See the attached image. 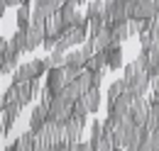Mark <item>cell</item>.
Instances as JSON below:
<instances>
[{
  "label": "cell",
  "instance_id": "cell-1",
  "mask_svg": "<svg viewBox=\"0 0 159 151\" xmlns=\"http://www.w3.org/2000/svg\"><path fill=\"white\" fill-rule=\"evenodd\" d=\"M39 93V78H34V80H30V83H12L5 93H2V107L5 105H17V107H25V105H30L32 102V97H37Z\"/></svg>",
  "mask_w": 159,
  "mask_h": 151
},
{
  "label": "cell",
  "instance_id": "cell-2",
  "mask_svg": "<svg viewBox=\"0 0 159 151\" xmlns=\"http://www.w3.org/2000/svg\"><path fill=\"white\" fill-rule=\"evenodd\" d=\"M122 78H125L130 93H135L137 97H147V90H149V85H152V76L144 71V66L139 63L137 58L125 66V76H122Z\"/></svg>",
  "mask_w": 159,
  "mask_h": 151
},
{
  "label": "cell",
  "instance_id": "cell-3",
  "mask_svg": "<svg viewBox=\"0 0 159 151\" xmlns=\"http://www.w3.org/2000/svg\"><path fill=\"white\" fill-rule=\"evenodd\" d=\"M49 73V66L44 63V58H34L30 63H22L20 68H15L12 73V83H30L34 78H42V76Z\"/></svg>",
  "mask_w": 159,
  "mask_h": 151
},
{
  "label": "cell",
  "instance_id": "cell-4",
  "mask_svg": "<svg viewBox=\"0 0 159 151\" xmlns=\"http://www.w3.org/2000/svg\"><path fill=\"white\" fill-rule=\"evenodd\" d=\"M86 41H88V29H83V27H69L64 32V37L57 41V51L69 54L74 46H83Z\"/></svg>",
  "mask_w": 159,
  "mask_h": 151
},
{
  "label": "cell",
  "instance_id": "cell-5",
  "mask_svg": "<svg viewBox=\"0 0 159 151\" xmlns=\"http://www.w3.org/2000/svg\"><path fill=\"white\" fill-rule=\"evenodd\" d=\"M49 102H52V95L44 93V95H42V100H39V105L32 110V117H30V127H27V129H32L34 134H37L42 127L49 122Z\"/></svg>",
  "mask_w": 159,
  "mask_h": 151
},
{
  "label": "cell",
  "instance_id": "cell-6",
  "mask_svg": "<svg viewBox=\"0 0 159 151\" xmlns=\"http://www.w3.org/2000/svg\"><path fill=\"white\" fill-rule=\"evenodd\" d=\"M71 114H74V102H69L61 95L52 97V102H49V122H64Z\"/></svg>",
  "mask_w": 159,
  "mask_h": 151
},
{
  "label": "cell",
  "instance_id": "cell-7",
  "mask_svg": "<svg viewBox=\"0 0 159 151\" xmlns=\"http://www.w3.org/2000/svg\"><path fill=\"white\" fill-rule=\"evenodd\" d=\"M137 61L144 66V71H147L149 76L157 73V71H159V41H154L152 46H142Z\"/></svg>",
  "mask_w": 159,
  "mask_h": 151
},
{
  "label": "cell",
  "instance_id": "cell-8",
  "mask_svg": "<svg viewBox=\"0 0 159 151\" xmlns=\"http://www.w3.org/2000/svg\"><path fill=\"white\" fill-rule=\"evenodd\" d=\"M66 85H69L66 71L64 68H49V73H47V93L52 95V97H57V95L64 93Z\"/></svg>",
  "mask_w": 159,
  "mask_h": 151
},
{
  "label": "cell",
  "instance_id": "cell-9",
  "mask_svg": "<svg viewBox=\"0 0 159 151\" xmlns=\"http://www.w3.org/2000/svg\"><path fill=\"white\" fill-rule=\"evenodd\" d=\"M149 110H152V102H149L147 97H135L132 110H130L132 122H135L137 127H144V124H147V119H149Z\"/></svg>",
  "mask_w": 159,
  "mask_h": 151
},
{
  "label": "cell",
  "instance_id": "cell-10",
  "mask_svg": "<svg viewBox=\"0 0 159 151\" xmlns=\"http://www.w3.org/2000/svg\"><path fill=\"white\" fill-rule=\"evenodd\" d=\"M44 39H47V22H32V27L27 29V51L42 46Z\"/></svg>",
  "mask_w": 159,
  "mask_h": 151
},
{
  "label": "cell",
  "instance_id": "cell-11",
  "mask_svg": "<svg viewBox=\"0 0 159 151\" xmlns=\"http://www.w3.org/2000/svg\"><path fill=\"white\" fill-rule=\"evenodd\" d=\"M159 15V7L154 0H139L135 12H132V19H154Z\"/></svg>",
  "mask_w": 159,
  "mask_h": 151
},
{
  "label": "cell",
  "instance_id": "cell-12",
  "mask_svg": "<svg viewBox=\"0 0 159 151\" xmlns=\"http://www.w3.org/2000/svg\"><path fill=\"white\" fill-rule=\"evenodd\" d=\"M105 68H108V58H105V51H96L91 61L86 63V71L88 73H105Z\"/></svg>",
  "mask_w": 159,
  "mask_h": 151
},
{
  "label": "cell",
  "instance_id": "cell-13",
  "mask_svg": "<svg viewBox=\"0 0 159 151\" xmlns=\"http://www.w3.org/2000/svg\"><path fill=\"white\" fill-rule=\"evenodd\" d=\"M83 93H86V88H83V83L76 78V80H71V83L64 88L61 97H66L69 102H76V100H81V97H83Z\"/></svg>",
  "mask_w": 159,
  "mask_h": 151
},
{
  "label": "cell",
  "instance_id": "cell-14",
  "mask_svg": "<svg viewBox=\"0 0 159 151\" xmlns=\"http://www.w3.org/2000/svg\"><path fill=\"white\" fill-rule=\"evenodd\" d=\"M81 102L86 105V110H88L91 114H96V112H98V107H100V88H91L88 93H83Z\"/></svg>",
  "mask_w": 159,
  "mask_h": 151
},
{
  "label": "cell",
  "instance_id": "cell-15",
  "mask_svg": "<svg viewBox=\"0 0 159 151\" xmlns=\"http://www.w3.org/2000/svg\"><path fill=\"white\" fill-rule=\"evenodd\" d=\"M93 44H96V51H105V49H110V46H113V29L103 27L98 34L93 37Z\"/></svg>",
  "mask_w": 159,
  "mask_h": 151
},
{
  "label": "cell",
  "instance_id": "cell-16",
  "mask_svg": "<svg viewBox=\"0 0 159 151\" xmlns=\"http://www.w3.org/2000/svg\"><path fill=\"white\" fill-rule=\"evenodd\" d=\"M125 90H127V83H125V78L113 80V83H110V88H108V95H105V97H108V107H110V105H113V102H115V100H118V97L125 93Z\"/></svg>",
  "mask_w": 159,
  "mask_h": 151
},
{
  "label": "cell",
  "instance_id": "cell-17",
  "mask_svg": "<svg viewBox=\"0 0 159 151\" xmlns=\"http://www.w3.org/2000/svg\"><path fill=\"white\" fill-rule=\"evenodd\" d=\"M10 51H15V54H30L27 51V32H15L12 39H10Z\"/></svg>",
  "mask_w": 159,
  "mask_h": 151
},
{
  "label": "cell",
  "instance_id": "cell-18",
  "mask_svg": "<svg viewBox=\"0 0 159 151\" xmlns=\"http://www.w3.org/2000/svg\"><path fill=\"white\" fill-rule=\"evenodd\" d=\"M105 58H108V68H110V71H118L120 66H122V46L105 49Z\"/></svg>",
  "mask_w": 159,
  "mask_h": 151
},
{
  "label": "cell",
  "instance_id": "cell-19",
  "mask_svg": "<svg viewBox=\"0 0 159 151\" xmlns=\"http://www.w3.org/2000/svg\"><path fill=\"white\" fill-rule=\"evenodd\" d=\"M30 27H32V10H30V5H20L17 7V29L27 32Z\"/></svg>",
  "mask_w": 159,
  "mask_h": 151
},
{
  "label": "cell",
  "instance_id": "cell-20",
  "mask_svg": "<svg viewBox=\"0 0 159 151\" xmlns=\"http://www.w3.org/2000/svg\"><path fill=\"white\" fill-rule=\"evenodd\" d=\"M144 129H147L149 134L159 132V100H157V102H152V110H149V119H147Z\"/></svg>",
  "mask_w": 159,
  "mask_h": 151
},
{
  "label": "cell",
  "instance_id": "cell-21",
  "mask_svg": "<svg viewBox=\"0 0 159 151\" xmlns=\"http://www.w3.org/2000/svg\"><path fill=\"white\" fill-rule=\"evenodd\" d=\"M44 63H47L49 68H64V66H66V54L54 49V51H49V56L44 58Z\"/></svg>",
  "mask_w": 159,
  "mask_h": 151
},
{
  "label": "cell",
  "instance_id": "cell-22",
  "mask_svg": "<svg viewBox=\"0 0 159 151\" xmlns=\"http://www.w3.org/2000/svg\"><path fill=\"white\" fill-rule=\"evenodd\" d=\"M130 39V29H127V22L113 27V46H122V41Z\"/></svg>",
  "mask_w": 159,
  "mask_h": 151
},
{
  "label": "cell",
  "instance_id": "cell-23",
  "mask_svg": "<svg viewBox=\"0 0 159 151\" xmlns=\"http://www.w3.org/2000/svg\"><path fill=\"white\" fill-rule=\"evenodd\" d=\"M59 12H61V17H64V22H66L69 27H74V22H76V2H74V0H69Z\"/></svg>",
  "mask_w": 159,
  "mask_h": 151
},
{
  "label": "cell",
  "instance_id": "cell-24",
  "mask_svg": "<svg viewBox=\"0 0 159 151\" xmlns=\"http://www.w3.org/2000/svg\"><path fill=\"white\" fill-rule=\"evenodd\" d=\"M100 139H103V122H100V119H93V122H91V146H93V151L98 149Z\"/></svg>",
  "mask_w": 159,
  "mask_h": 151
},
{
  "label": "cell",
  "instance_id": "cell-25",
  "mask_svg": "<svg viewBox=\"0 0 159 151\" xmlns=\"http://www.w3.org/2000/svg\"><path fill=\"white\" fill-rule=\"evenodd\" d=\"M17 117L12 112H7V110H2V134H10V127H12V122H15Z\"/></svg>",
  "mask_w": 159,
  "mask_h": 151
},
{
  "label": "cell",
  "instance_id": "cell-26",
  "mask_svg": "<svg viewBox=\"0 0 159 151\" xmlns=\"http://www.w3.org/2000/svg\"><path fill=\"white\" fill-rule=\"evenodd\" d=\"M149 34L154 37V41H159V15L152 19V27H149Z\"/></svg>",
  "mask_w": 159,
  "mask_h": 151
},
{
  "label": "cell",
  "instance_id": "cell-27",
  "mask_svg": "<svg viewBox=\"0 0 159 151\" xmlns=\"http://www.w3.org/2000/svg\"><path fill=\"white\" fill-rule=\"evenodd\" d=\"M139 44H142V46H152V44H154V37H152L149 32H144V34H139Z\"/></svg>",
  "mask_w": 159,
  "mask_h": 151
},
{
  "label": "cell",
  "instance_id": "cell-28",
  "mask_svg": "<svg viewBox=\"0 0 159 151\" xmlns=\"http://www.w3.org/2000/svg\"><path fill=\"white\" fill-rule=\"evenodd\" d=\"M76 151H93V146H91V141H79Z\"/></svg>",
  "mask_w": 159,
  "mask_h": 151
},
{
  "label": "cell",
  "instance_id": "cell-29",
  "mask_svg": "<svg viewBox=\"0 0 159 151\" xmlns=\"http://www.w3.org/2000/svg\"><path fill=\"white\" fill-rule=\"evenodd\" d=\"M152 93H159V71L152 76Z\"/></svg>",
  "mask_w": 159,
  "mask_h": 151
},
{
  "label": "cell",
  "instance_id": "cell-30",
  "mask_svg": "<svg viewBox=\"0 0 159 151\" xmlns=\"http://www.w3.org/2000/svg\"><path fill=\"white\" fill-rule=\"evenodd\" d=\"M5 2H7V5H17V7H20V5H32V0H5Z\"/></svg>",
  "mask_w": 159,
  "mask_h": 151
},
{
  "label": "cell",
  "instance_id": "cell-31",
  "mask_svg": "<svg viewBox=\"0 0 159 151\" xmlns=\"http://www.w3.org/2000/svg\"><path fill=\"white\" fill-rule=\"evenodd\" d=\"M52 2H54V10L59 12V10L64 7V5H66V2H69V0H52Z\"/></svg>",
  "mask_w": 159,
  "mask_h": 151
},
{
  "label": "cell",
  "instance_id": "cell-32",
  "mask_svg": "<svg viewBox=\"0 0 159 151\" xmlns=\"http://www.w3.org/2000/svg\"><path fill=\"white\" fill-rule=\"evenodd\" d=\"M5 151H17V146H15V141H12L10 146H5Z\"/></svg>",
  "mask_w": 159,
  "mask_h": 151
},
{
  "label": "cell",
  "instance_id": "cell-33",
  "mask_svg": "<svg viewBox=\"0 0 159 151\" xmlns=\"http://www.w3.org/2000/svg\"><path fill=\"white\" fill-rule=\"evenodd\" d=\"M74 2H76V5H83V2H86V0H74Z\"/></svg>",
  "mask_w": 159,
  "mask_h": 151
},
{
  "label": "cell",
  "instance_id": "cell-34",
  "mask_svg": "<svg viewBox=\"0 0 159 151\" xmlns=\"http://www.w3.org/2000/svg\"><path fill=\"white\" fill-rule=\"evenodd\" d=\"M115 151H125V149H115Z\"/></svg>",
  "mask_w": 159,
  "mask_h": 151
}]
</instances>
